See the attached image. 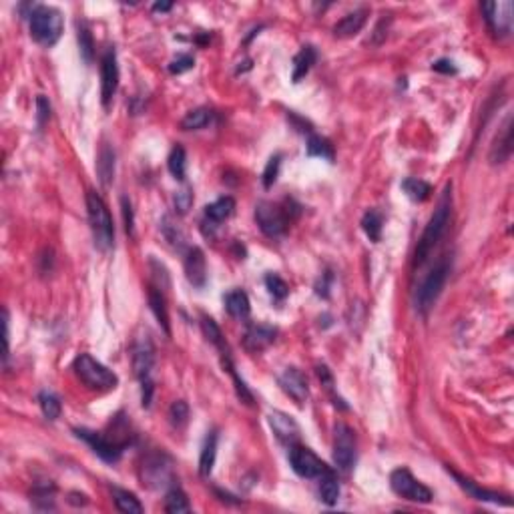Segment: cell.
Listing matches in <instances>:
<instances>
[{
	"mask_svg": "<svg viewBox=\"0 0 514 514\" xmlns=\"http://www.w3.org/2000/svg\"><path fill=\"white\" fill-rule=\"evenodd\" d=\"M278 382L282 386L283 392H285L298 406H304V404H306V400H308L309 396V386L308 380H306V376H304L298 368H285L282 374H280Z\"/></svg>",
	"mask_w": 514,
	"mask_h": 514,
	"instance_id": "14",
	"label": "cell"
},
{
	"mask_svg": "<svg viewBox=\"0 0 514 514\" xmlns=\"http://www.w3.org/2000/svg\"><path fill=\"white\" fill-rule=\"evenodd\" d=\"M215 456H217V432H209L205 444H203V450H201V456H199V474L201 476L207 478L213 472Z\"/></svg>",
	"mask_w": 514,
	"mask_h": 514,
	"instance_id": "26",
	"label": "cell"
},
{
	"mask_svg": "<svg viewBox=\"0 0 514 514\" xmlns=\"http://www.w3.org/2000/svg\"><path fill=\"white\" fill-rule=\"evenodd\" d=\"M51 119V103L45 95H38L36 97V121H38V127H43L47 121Z\"/></svg>",
	"mask_w": 514,
	"mask_h": 514,
	"instance_id": "45",
	"label": "cell"
},
{
	"mask_svg": "<svg viewBox=\"0 0 514 514\" xmlns=\"http://www.w3.org/2000/svg\"><path fill=\"white\" fill-rule=\"evenodd\" d=\"M223 366H225V370L232 374V378H233V384H235V390H237V396H239V400L241 402H245V404H254V396H252V392L247 390V386H245V382L237 376V372H235V366H233V361L232 358H230V354L225 356V360H223Z\"/></svg>",
	"mask_w": 514,
	"mask_h": 514,
	"instance_id": "35",
	"label": "cell"
},
{
	"mask_svg": "<svg viewBox=\"0 0 514 514\" xmlns=\"http://www.w3.org/2000/svg\"><path fill=\"white\" fill-rule=\"evenodd\" d=\"M213 121V111H209L205 107L189 111L183 119H181V128L183 131H199V128L207 127Z\"/></svg>",
	"mask_w": 514,
	"mask_h": 514,
	"instance_id": "28",
	"label": "cell"
},
{
	"mask_svg": "<svg viewBox=\"0 0 514 514\" xmlns=\"http://www.w3.org/2000/svg\"><path fill=\"white\" fill-rule=\"evenodd\" d=\"M173 8V2H155L153 10L155 12H169Z\"/></svg>",
	"mask_w": 514,
	"mask_h": 514,
	"instance_id": "50",
	"label": "cell"
},
{
	"mask_svg": "<svg viewBox=\"0 0 514 514\" xmlns=\"http://www.w3.org/2000/svg\"><path fill=\"white\" fill-rule=\"evenodd\" d=\"M448 273H450V263L448 259H442L438 265H434V269L428 273V278L422 282V285L418 287V293H416V308L420 313H428L430 309L434 308L436 300L442 293V287L448 280Z\"/></svg>",
	"mask_w": 514,
	"mask_h": 514,
	"instance_id": "5",
	"label": "cell"
},
{
	"mask_svg": "<svg viewBox=\"0 0 514 514\" xmlns=\"http://www.w3.org/2000/svg\"><path fill=\"white\" fill-rule=\"evenodd\" d=\"M195 67V58L191 56V54H179L177 58H173L171 63H169V73L171 75H181V73H187V71H191Z\"/></svg>",
	"mask_w": 514,
	"mask_h": 514,
	"instance_id": "44",
	"label": "cell"
},
{
	"mask_svg": "<svg viewBox=\"0 0 514 514\" xmlns=\"http://www.w3.org/2000/svg\"><path fill=\"white\" fill-rule=\"evenodd\" d=\"M77 438H80L82 442H87L91 446V450L103 458L104 462L115 464L121 460L127 444L125 442H115V440H109V438L101 434V432H93V430H87V428H77L75 430Z\"/></svg>",
	"mask_w": 514,
	"mask_h": 514,
	"instance_id": "9",
	"label": "cell"
},
{
	"mask_svg": "<svg viewBox=\"0 0 514 514\" xmlns=\"http://www.w3.org/2000/svg\"><path fill=\"white\" fill-rule=\"evenodd\" d=\"M366 21H368V10L366 8L354 10V12L346 14L339 23H335L334 34L337 38H350V36L360 32L364 25H366Z\"/></svg>",
	"mask_w": 514,
	"mask_h": 514,
	"instance_id": "20",
	"label": "cell"
},
{
	"mask_svg": "<svg viewBox=\"0 0 514 514\" xmlns=\"http://www.w3.org/2000/svg\"><path fill=\"white\" fill-rule=\"evenodd\" d=\"M161 232H163L165 239H167L173 247H183L185 235H183V232H181L179 227L171 221V217H163V221H161Z\"/></svg>",
	"mask_w": 514,
	"mask_h": 514,
	"instance_id": "40",
	"label": "cell"
},
{
	"mask_svg": "<svg viewBox=\"0 0 514 514\" xmlns=\"http://www.w3.org/2000/svg\"><path fill=\"white\" fill-rule=\"evenodd\" d=\"M155 366V346L149 334L139 335L135 346H133V370L135 376L143 382L151 378Z\"/></svg>",
	"mask_w": 514,
	"mask_h": 514,
	"instance_id": "12",
	"label": "cell"
},
{
	"mask_svg": "<svg viewBox=\"0 0 514 514\" xmlns=\"http://www.w3.org/2000/svg\"><path fill=\"white\" fill-rule=\"evenodd\" d=\"M450 191H452V185H446V191H444V195H442L438 207L434 209V215L430 217L426 230H424L420 241H418V245H416V252H414V267H420V265L428 259L430 252L436 247V243L442 239V235H444L446 227H448L450 213H452V195H450Z\"/></svg>",
	"mask_w": 514,
	"mask_h": 514,
	"instance_id": "1",
	"label": "cell"
},
{
	"mask_svg": "<svg viewBox=\"0 0 514 514\" xmlns=\"http://www.w3.org/2000/svg\"><path fill=\"white\" fill-rule=\"evenodd\" d=\"M265 287L271 293V298L278 300V302H283L289 295V285L283 282L278 273H267L265 276Z\"/></svg>",
	"mask_w": 514,
	"mask_h": 514,
	"instance_id": "39",
	"label": "cell"
},
{
	"mask_svg": "<svg viewBox=\"0 0 514 514\" xmlns=\"http://www.w3.org/2000/svg\"><path fill=\"white\" fill-rule=\"evenodd\" d=\"M308 155L309 157H322L326 161H334V145L320 135H309L308 141Z\"/></svg>",
	"mask_w": 514,
	"mask_h": 514,
	"instance_id": "33",
	"label": "cell"
},
{
	"mask_svg": "<svg viewBox=\"0 0 514 514\" xmlns=\"http://www.w3.org/2000/svg\"><path fill=\"white\" fill-rule=\"evenodd\" d=\"M390 487H392V490L398 496H402L406 500H412V502L428 504L434 498L432 490L428 489V487H424L420 480H416L412 476L410 470H406V468H398V470H394L390 474Z\"/></svg>",
	"mask_w": 514,
	"mask_h": 514,
	"instance_id": "6",
	"label": "cell"
},
{
	"mask_svg": "<svg viewBox=\"0 0 514 514\" xmlns=\"http://www.w3.org/2000/svg\"><path fill=\"white\" fill-rule=\"evenodd\" d=\"M173 201H175L177 213L185 215V213L191 209V205H193V191H191V187H189V185H183L179 191L175 193V199H173Z\"/></svg>",
	"mask_w": 514,
	"mask_h": 514,
	"instance_id": "43",
	"label": "cell"
},
{
	"mask_svg": "<svg viewBox=\"0 0 514 514\" xmlns=\"http://www.w3.org/2000/svg\"><path fill=\"white\" fill-rule=\"evenodd\" d=\"M484 19L489 23L490 30L496 36H509L513 30V2H484L482 4Z\"/></svg>",
	"mask_w": 514,
	"mask_h": 514,
	"instance_id": "11",
	"label": "cell"
},
{
	"mask_svg": "<svg viewBox=\"0 0 514 514\" xmlns=\"http://www.w3.org/2000/svg\"><path fill=\"white\" fill-rule=\"evenodd\" d=\"M87 213H89V223H91L93 239H95V247L101 252H109L115 243V225H113V217L109 213V207L97 191L87 193Z\"/></svg>",
	"mask_w": 514,
	"mask_h": 514,
	"instance_id": "2",
	"label": "cell"
},
{
	"mask_svg": "<svg viewBox=\"0 0 514 514\" xmlns=\"http://www.w3.org/2000/svg\"><path fill=\"white\" fill-rule=\"evenodd\" d=\"M85 494H78V492H71L69 494V502L73 504V506H85V504H89V498H82Z\"/></svg>",
	"mask_w": 514,
	"mask_h": 514,
	"instance_id": "49",
	"label": "cell"
},
{
	"mask_svg": "<svg viewBox=\"0 0 514 514\" xmlns=\"http://www.w3.org/2000/svg\"><path fill=\"white\" fill-rule=\"evenodd\" d=\"M289 464L293 468V472L302 478H320L324 472L330 470V466H326L322 458H317L309 448L306 446H289Z\"/></svg>",
	"mask_w": 514,
	"mask_h": 514,
	"instance_id": "10",
	"label": "cell"
},
{
	"mask_svg": "<svg viewBox=\"0 0 514 514\" xmlns=\"http://www.w3.org/2000/svg\"><path fill=\"white\" fill-rule=\"evenodd\" d=\"M113 498H115V504H117V509H119L121 513L141 514L145 511L143 504L139 502V498H137L133 492H128V490L113 489Z\"/></svg>",
	"mask_w": 514,
	"mask_h": 514,
	"instance_id": "30",
	"label": "cell"
},
{
	"mask_svg": "<svg viewBox=\"0 0 514 514\" xmlns=\"http://www.w3.org/2000/svg\"><path fill=\"white\" fill-rule=\"evenodd\" d=\"M185 161H187V155H185V149L183 147H175L171 155H169V161H167V167L171 171V175L175 179L183 181L185 179Z\"/></svg>",
	"mask_w": 514,
	"mask_h": 514,
	"instance_id": "38",
	"label": "cell"
},
{
	"mask_svg": "<svg viewBox=\"0 0 514 514\" xmlns=\"http://www.w3.org/2000/svg\"><path fill=\"white\" fill-rule=\"evenodd\" d=\"M153 392L155 386L153 382H151V378L141 382V402H143V408H149V406H151V402H153Z\"/></svg>",
	"mask_w": 514,
	"mask_h": 514,
	"instance_id": "46",
	"label": "cell"
},
{
	"mask_svg": "<svg viewBox=\"0 0 514 514\" xmlns=\"http://www.w3.org/2000/svg\"><path fill=\"white\" fill-rule=\"evenodd\" d=\"M77 376L82 380V384L91 390H113L119 384L117 374H113L107 366L97 361L91 354H80L75 360Z\"/></svg>",
	"mask_w": 514,
	"mask_h": 514,
	"instance_id": "4",
	"label": "cell"
},
{
	"mask_svg": "<svg viewBox=\"0 0 514 514\" xmlns=\"http://www.w3.org/2000/svg\"><path fill=\"white\" fill-rule=\"evenodd\" d=\"M448 472L456 478V482L462 487L472 498H476V500H484V502H494V504H504V506H511L513 502H511V498L509 496H502V494H496V492H490L487 489H480L476 482H472L470 478H466L462 474H458L456 470H450L448 468Z\"/></svg>",
	"mask_w": 514,
	"mask_h": 514,
	"instance_id": "19",
	"label": "cell"
},
{
	"mask_svg": "<svg viewBox=\"0 0 514 514\" xmlns=\"http://www.w3.org/2000/svg\"><path fill=\"white\" fill-rule=\"evenodd\" d=\"M28 25H30V36L43 47L56 45L65 28L63 14L54 6H34L28 16Z\"/></svg>",
	"mask_w": 514,
	"mask_h": 514,
	"instance_id": "3",
	"label": "cell"
},
{
	"mask_svg": "<svg viewBox=\"0 0 514 514\" xmlns=\"http://www.w3.org/2000/svg\"><path fill=\"white\" fill-rule=\"evenodd\" d=\"M356 462V432L339 422L334 432V464L337 470L350 472Z\"/></svg>",
	"mask_w": 514,
	"mask_h": 514,
	"instance_id": "8",
	"label": "cell"
},
{
	"mask_svg": "<svg viewBox=\"0 0 514 514\" xmlns=\"http://www.w3.org/2000/svg\"><path fill=\"white\" fill-rule=\"evenodd\" d=\"M201 330H203V334L205 337L213 344V346H217L223 354H227L225 352V342H223V334H221V330H219V326L209 317V315H203L201 317Z\"/></svg>",
	"mask_w": 514,
	"mask_h": 514,
	"instance_id": "36",
	"label": "cell"
},
{
	"mask_svg": "<svg viewBox=\"0 0 514 514\" xmlns=\"http://www.w3.org/2000/svg\"><path fill=\"white\" fill-rule=\"evenodd\" d=\"M235 211V199L233 197H221L205 207V217L211 221V225H217L225 219H230Z\"/></svg>",
	"mask_w": 514,
	"mask_h": 514,
	"instance_id": "24",
	"label": "cell"
},
{
	"mask_svg": "<svg viewBox=\"0 0 514 514\" xmlns=\"http://www.w3.org/2000/svg\"><path fill=\"white\" fill-rule=\"evenodd\" d=\"M280 167H282V155H273V157L267 161L265 171H263V187H265V189H269V187L278 181Z\"/></svg>",
	"mask_w": 514,
	"mask_h": 514,
	"instance_id": "42",
	"label": "cell"
},
{
	"mask_svg": "<svg viewBox=\"0 0 514 514\" xmlns=\"http://www.w3.org/2000/svg\"><path fill=\"white\" fill-rule=\"evenodd\" d=\"M278 337V330L273 326H265V324H252L247 328V332L243 335V346L247 352H263L265 348H269Z\"/></svg>",
	"mask_w": 514,
	"mask_h": 514,
	"instance_id": "16",
	"label": "cell"
},
{
	"mask_svg": "<svg viewBox=\"0 0 514 514\" xmlns=\"http://www.w3.org/2000/svg\"><path fill=\"white\" fill-rule=\"evenodd\" d=\"M97 173H99L101 183H103L104 187L113 181V175H115V151H113L107 143L101 147V153H99Z\"/></svg>",
	"mask_w": 514,
	"mask_h": 514,
	"instance_id": "29",
	"label": "cell"
},
{
	"mask_svg": "<svg viewBox=\"0 0 514 514\" xmlns=\"http://www.w3.org/2000/svg\"><path fill=\"white\" fill-rule=\"evenodd\" d=\"M169 422L173 428H183L189 422V406L183 400H175L169 408Z\"/></svg>",
	"mask_w": 514,
	"mask_h": 514,
	"instance_id": "41",
	"label": "cell"
},
{
	"mask_svg": "<svg viewBox=\"0 0 514 514\" xmlns=\"http://www.w3.org/2000/svg\"><path fill=\"white\" fill-rule=\"evenodd\" d=\"M38 404H41V410H43L47 420H51V422L58 420L63 406H60V400L52 392H41L38 394Z\"/></svg>",
	"mask_w": 514,
	"mask_h": 514,
	"instance_id": "34",
	"label": "cell"
},
{
	"mask_svg": "<svg viewBox=\"0 0 514 514\" xmlns=\"http://www.w3.org/2000/svg\"><path fill=\"white\" fill-rule=\"evenodd\" d=\"M339 482H337V476L335 472L330 468L328 472H324L320 476V498L322 502H326L328 506H334L339 500Z\"/></svg>",
	"mask_w": 514,
	"mask_h": 514,
	"instance_id": "23",
	"label": "cell"
},
{
	"mask_svg": "<svg viewBox=\"0 0 514 514\" xmlns=\"http://www.w3.org/2000/svg\"><path fill=\"white\" fill-rule=\"evenodd\" d=\"M315 60H317V52L315 49L311 47V45H306V47H302V51L295 54V58H293V82H300L302 78L308 75L309 71H311V67L315 65Z\"/></svg>",
	"mask_w": 514,
	"mask_h": 514,
	"instance_id": "22",
	"label": "cell"
},
{
	"mask_svg": "<svg viewBox=\"0 0 514 514\" xmlns=\"http://www.w3.org/2000/svg\"><path fill=\"white\" fill-rule=\"evenodd\" d=\"M78 47H80V54H82L85 63L89 65L93 60V54H95V43H93V34H91L89 26L85 23H78Z\"/></svg>",
	"mask_w": 514,
	"mask_h": 514,
	"instance_id": "37",
	"label": "cell"
},
{
	"mask_svg": "<svg viewBox=\"0 0 514 514\" xmlns=\"http://www.w3.org/2000/svg\"><path fill=\"white\" fill-rule=\"evenodd\" d=\"M121 205H123V217H125V230H127L128 235L135 233V221H133V207H131V201L127 197L121 199Z\"/></svg>",
	"mask_w": 514,
	"mask_h": 514,
	"instance_id": "47",
	"label": "cell"
},
{
	"mask_svg": "<svg viewBox=\"0 0 514 514\" xmlns=\"http://www.w3.org/2000/svg\"><path fill=\"white\" fill-rule=\"evenodd\" d=\"M185 273L191 285L203 287L207 282V263L205 256L199 247H189L185 256Z\"/></svg>",
	"mask_w": 514,
	"mask_h": 514,
	"instance_id": "17",
	"label": "cell"
},
{
	"mask_svg": "<svg viewBox=\"0 0 514 514\" xmlns=\"http://www.w3.org/2000/svg\"><path fill=\"white\" fill-rule=\"evenodd\" d=\"M382 223H384V217L376 209L366 211L364 217H361V230L366 232V235L372 241H380V237H382Z\"/></svg>",
	"mask_w": 514,
	"mask_h": 514,
	"instance_id": "31",
	"label": "cell"
},
{
	"mask_svg": "<svg viewBox=\"0 0 514 514\" xmlns=\"http://www.w3.org/2000/svg\"><path fill=\"white\" fill-rule=\"evenodd\" d=\"M402 191L408 195V199H412L414 203H422V201H426V199L430 197V193H432V185L422 179L408 177V179L402 181Z\"/></svg>",
	"mask_w": 514,
	"mask_h": 514,
	"instance_id": "27",
	"label": "cell"
},
{
	"mask_svg": "<svg viewBox=\"0 0 514 514\" xmlns=\"http://www.w3.org/2000/svg\"><path fill=\"white\" fill-rule=\"evenodd\" d=\"M267 420H269V426H271L273 434L278 436L280 442L289 444V446H293V444L298 442V438H300V426H298V422H295L289 414L273 410L269 412Z\"/></svg>",
	"mask_w": 514,
	"mask_h": 514,
	"instance_id": "15",
	"label": "cell"
},
{
	"mask_svg": "<svg viewBox=\"0 0 514 514\" xmlns=\"http://www.w3.org/2000/svg\"><path fill=\"white\" fill-rule=\"evenodd\" d=\"M119 89V65H117V52L113 47H109L104 51L103 58H101V97H103V104L109 107L113 101L115 93Z\"/></svg>",
	"mask_w": 514,
	"mask_h": 514,
	"instance_id": "13",
	"label": "cell"
},
{
	"mask_svg": "<svg viewBox=\"0 0 514 514\" xmlns=\"http://www.w3.org/2000/svg\"><path fill=\"white\" fill-rule=\"evenodd\" d=\"M256 221L259 230L267 237H280L287 232L289 225V215L282 205L269 203V201H261L256 207Z\"/></svg>",
	"mask_w": 514,
	"mask_h": 514,
	"instance_id": "7",
	"label": "cell"
},
{
	"mask_svg": "<svg viewBox=\"0 0 514 514\" xmlns=\"http://www.w3.org/2000/svg\"><path fill=\"white\" fill-rule=\"evenodd\" d=\"M149 306H151V311L155 313L159 326L163 328V332L167 335H171V326H169V313H167V304H165V298L163 293L157 289V287H151L149 289Z\"/></svg>",
	"mask_w": 514,
	"mask_h": 514,
	"instance_id": "25",
	"label": "cell"
},
{
	"mask_svg": "<svg viewBox=\"0 0 514 514\" xmlns=\"http://www.w3.org/2000/svg\"><path fill=\"white\" fill-rule=\"evenodd\" d=\"M165 511L169 514H181V513H189L191 511V504H189V498L187 494L181 489H171L165 496Z\"/></svg>",
	"mask_w": 514,
	"mask_h": 514,
	"instance_id": "32",
	"label": "cell"
},
{
	"mask_svg": "<svg viewBox=\"0 0 514 514\" xmlns=\"http://www.w3.org/2000/svg\"><path fill=\"white\" fill-rule=\"evenodd\" d=\"M225 309L227 313L235 317V320H245L252 311V304H249V298L245 291L241 289H233L225 295Z\"/></svg>",
	"mask_w": 514,
	"mask_h": 514,
	"instance_id": "21",
	"label": "cell"
},
{
	"mask_svg": "<svg viewBox=\"0 0 514 514\" xmlns=\"http://www.w3.org/2000/svg\"><path fill=\"white\" fill-rule=\"evenodd\" d=\"M432 69H434L436 73H442V75H456V73H458V69L454 67V63L448 60V58H440V60H436V63L432 65Z\"/></svg>",
	"mask_w": 514,
	"mask_h": 514,
	"instance_id": "48",
	"label": "cell"
},
{
	"mask_svg": "<svg viewBox=\"0 0 514 514\" xmlns=\"http://www.w3.org/2000/svg\"><path fill=\"white\" fill-rule=\"evenodd\" d=\"M511 153H513V117L509 115L504 125H502V131L496 135L494 145L490 149V163L492 165L504 163L511 157Z\"/></svg>",
	"mask_w": 514,
	"mask_h": 514,
	"instance_id": "18",
	"label": "cell"
}]
</instances>
